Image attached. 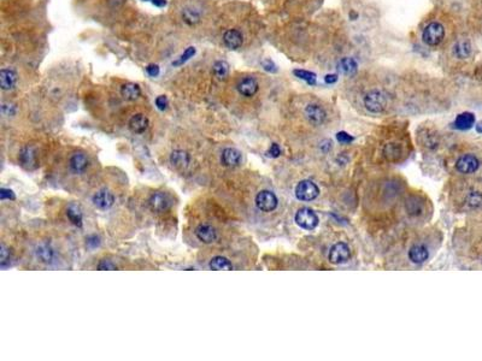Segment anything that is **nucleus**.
<instances>
[{
    "mask_svg": "<svg viewBox=\"0 0 482 361\" xmlns=\"http://www.w3.org/2000/svg\"><path fill=\"white\" fill-rule=\"evenodd\" d=\"M280 154H281V148L279 147L278 143H272L268 151V156L272 158H278Z\"/></svg>",
    "mask_w": 482,
    "mask_h": 361,
    "instance_id": "c9c22d12",
    "label": "nucleus"
},
{
    "mask_svg": "<svg viewBox=\"0 0 482 361\" xmlns=\"http://www.w3.org/2000/svg\"><path fill=\"white\" fill-rule=\"evenodd\" d=\"M130 131L134 134H143L149 128V118L143 114H136L129 119L128 123Z\"/></svg>",
    "mask_w": 482,
    "mask_h": 361,
    "instance_id": "dca6fc26",
    "label": "nucleus"
},
{
    "mask_svg": "<svg viewBox=\"0 0 482 361\" xmlns=\"http://www.w3.org/2000/svg\"><path fill=\"white\" fill-rule=\"evenodd\" d=\"M324 81H326L328 85H332V83H335L337 81V76L336 75H327L324 77Z\"/></svg>",
    "mask_w": 482,
    "mask_h": 361,
    "instance_id": "a19ab883",
    "label": "nucleus"
},
{
    "mask_svg": "<svg viewBox=\"0 0 482 361\" xmlns=\"http://www.w3.org/2000/svg\"><path fill=\"white\" fill-rule=\"evenodd\" d=\"M17 81V75L14 70L11 69H3L0 71V86H2L3 90H10L12 89Z\"/></svg>",
    "mask_w": 482,
    "mask_h": 361,
    "instance_id": "a211bd4d",
    "label": "nucleus"
},
{
    "mask_svg": "<svg viewBox=\"0 0 482 361\" xmlns=\"http://www.w3.org/2000/svg\"><path fill=\"white\" fill-rule=\"evenodd\" d=\"M221 162L227 167H236L241 163V153L235 148H226L222 152Z\"/></svg>",
    "mask_w": 482,
    "mask_h": 361,
    "instance_id": "4468645a",
    "label": "nucleus"
},
{
    "mask_svg": "<svg viewBox=\"0 0 482 361\" xmlns=\"http://www.w3.org/2000/svg\"><path fill=\"white\" fill-rule=\"evenodd\" d=\"M195 236L202 243L210 244L217 240V231L210 224H200L195 229Z\"/></svg>",
    "mask_w": 482,
    "mask_h": 361,
    "instance_id": "9d476101",
    "label": "nucleus"
},
{
    "mask_svg": "<svg viewBox=\"0 0 482 361\" xmlns=\"http://www.w3.org/2000/svg\"><path fill=\"white\" fill-rule=\"evenodd\" d=\"M258 82H257V80L253 79V77H245V79H243L237 83V90H239V93L241 95L247 96V98L255 95L256 93L258 92Z\"/></svg>",
    "mask_w": 482,
    "mask_h": 361,
    "instance_id": "ddd939ff",
    "label": "nucleus"
},
{
    "mask_svg": "<svg viewBox=\"0 0 482 361\" xmlns=\"http://www.w3.org/2000/svg\"><path fill=\"white\" fill-rule=\"evenodd\" d=\"M170 162H171V164L176 169L183 170L186 169V167H188L189 164H191V156H189L186 151L176 150L174 151L171 156H170Z\"/></svg>",
    "mask_w": 482,
    "mask_h": 361,
    "instance_id": "f3484780",
    "label": "nucleus"
},
{
    "mask_svg": "<svg viewBox=\"0 0 482 361\" xmlns=\"http://www.w3.org/2000/svg\"><path fill=\"white\" fill-rule=\"evenodd\" d=\"M117 269V267H116L115 264H112L110 260H101L100 263L98 264V270H116Z\"/></svg>",
    "mask_w": 482,
    "mask_h": 361,
    "instance_id": "f704fd0d",
    "label": "nucleus"
},
{
    "mask_svg": "<svg viewBox=\"0 0 482 361\" xmlns=\"http://www.w3.org/2000/svg\"><path fill=\"white\" fill-rule=\"evenodd\" d=\"M209 266H210L211 270H215V271L233 270V265H231V263L229 262V260H228L227 258L221 257V256L212 258L210 264H209Z\"/></svg>",
    "mask_w": 482,
    "mask_h": 361,
    "instance_id": "a878e982",
    "label": "nucleus"
},
{
    "mask_svg": "<svg viewBox=\"0 0 482 361\" xmlns=\"http://www.w3.org/2000/svg\"><path fill=\"white\" fill-rule=\"evenodd\" d=\"M66 215L67 218H69V221L72 222V224L75 225V227H82V212L79 206L75 204L70 205L66 209Z\"/></svg>",
    "mask_w": 482,
    "mask_h": 361,
    "instance_id": "b1692460",
    "label": "nucleus"
},
{
    "mask_svg": "<svg viewBox=\"0 0 482 361\" xmlns=\"http://www.w3.org/2000/svg\"><path fill=\"white\" fill-rule=\"evenodd\" d=\"M318 187L311 181H301L295 188V195L301 201H311L318 196Z\"/></svg>",
    "mask_w": 482,
    "mask_h": 361,
    "instance_id": "7ed1b4c3",
    "label": "nucleus"
},
{
    "mask_svg": "<svg viewBox=\"0 0 482 361\" xmlns=\"http://www.w3.org/2000/svg\"><path fill=\"white\" fill-rule=\"evenodd\" d=\"M93 204L99 209H109L115 204V196L110 190L100 189L93 196Z\"/></svg>",
    "mask_w": 482,
    "mask_h": 361,
    "instance_id": "1a4fd4ad",
    "label": "nucleus"
},
{
    "mask_svg": "<svg viewBox=\"0 0 482 361\" xmlns=\"http://www.w3.org/2000/svg\"><path fill=\"white\" fill-rule=\"evenodd\" d=\"M480 166V162L475 156L472 154H465L462 156L456 163V167L459 172L462 173H472L475 172Z\"/></svg>",
    "mask_w": 482,
    "mask_h": 361,
    "instance_id": "0eeeda50",
    "label": "nucleus"
},
{
    "mask_svg": "<svg viewBox=\"0 0 482 361\" xmlns=\"http://www.w3.org/2000/svg\"><path fill=\"white\" fill-rule=\"evenodd\" d=\"M337 69L345 75H353L357 71V62L353 58H342L337 64Z\"/></svg>",
    "mask_w": 482,
    "mask_h": 361,
    "instance_id": "393cba45",
    "label": "nucleus"
},
{
    "mask_svg": "<svg viewBox=\"0 0 482 361\" xmlns=\"http://www.w3.org/2000/svg\"><path fill=\"white\" fill-rule=\"evenodd\" d=\"M87 244H88L89 247H96V246H99V238L96 237V236H91V237H88V241H87Z\"/></svg>",
    "mask_w": 482,
    "mask_h": 361,
    "instance_id": "ea45409f",
    "label": "nucleus"
},
{
    "mask_svg": "<svg viewBox=\"0 0 482 361\" xmlns=\"http://www.w3.org/2000/svg\"><path fill=\"white\" fill-rule=\"evenodd\" d=\"M350 16H351V17L355 19L357 17V14H355V12H351V14H350Z\"/></svg>",
    "mask_w": 482,
    "mask_h": 361,
    "instance_id": "c03bdc74",
    "label": "nucleus"
},
{
    "mask_svg": "<svg viewBox=\"0 0 482 361\" xmlns=\"http://www.w3.org/2000/svg\"><path fill=\"white\" fill-rule=\"evenodd\" d=\"M428 249L422 244H416L410 249L409 258L410 260L415 264H422L428 259Z\"/></svg>",
    "mask_w": 482,
    "mask_h": 361,
    "instance_id": "aec40b11",
    "label": "nucleus"
},
{
    "mask_svg": "<svg viewBox=\"0 0 482 361\" xmlns=\"http://www.w3.org/2000/svg\"><path fill=\"white\" fill-rule=\"evenodd\" d=\"M336 137H337V140H339L340 142H342V143H350L353 140V137L350 136V135L347 133H345V131H340V133L337 134Z\"/></svg>",
    "mask_w": 482,
    "mask_h": 361,
    "instance_id": "e433bc0d",
    "label": "nucleus"
},
{
    "mask_svg": "<svg viewBox=\"0 0 482 361\" xmlns=\"http://www.w3.org/2000/svg\"><path fill=\"white\" fill-rule=\"evenodd\" d=\"M149 206L153 212L160 213V212L166 211L169 207V199L164 193L157 192L153 193L149 199Z\"/></svg>",
    "mask_w": 482,
    "mask_h": 361,
    "instance_id": "9b49d317",
    "label": "nucleus"
},
{
    "mask_svg": "<svg viewBox=\"0 0 482 361\" xmlns=\"http://www.w3.org/2000/svg\"><path fill=\"white\" fill-rule=\"evenodd\" d=\"M256 205L260 211L271 212L278 207V198L270 190H262L256 196Z\"/></svg>",
    "mask_w": 482,
    "mask_h": 361,
    "instance_id": "39448f33",
    "label": "nucleus"
},
{
    "mask_svg": "<svg viewBox=\"0 0 482 361\" xmlns=\"http://www.w3.org/2000/svg\"><path fill=\"white\" fill-rule=\"evenodd\" d=\"M194 52H195L194 47H188L187 50L185 51V53H183L182 56L180 57L178 60H176V62L173 63V65H181L182 63H185L186 60H188L189 58H191V57L193 56V54H194Z\"/></svg>",
    "mask_w": 482,
    "mask_h": 361,
    "instance_id": "c756f323",
    "label": "nucleus"
},
{
    "mask_svg": "<svg viewBox=\"0 0 482 361\" xmlns=\"http://www.w3.org/2000/svg\"><path fill=\"white\" fill-rule=\"evenodd\" d=\"M152 3L157 6H164V5H165V0H152Z\"/></svg>",
    "mask_w": 482,
    "mask_h": 361,
    "instance_id": "79ce46f5",
    "label": "nucleus"
},
{
    "mask_svg": "<svg viewBox=\"0 0 482 361\" xmlns=\"http://www.w3.org/2000/svg\"><path fill=\"white\" fill-rule=\"evenodd\" d=\"M295 222L300 228L306 230H313L318 225V217L310 208L299 209L295 214Z\"/></svg>",
    "mask_w": 482,
    "mask_h": 361,
    "instance_id": "20e7f679",
    "label": "nucleus"
},
{
    "mask_svg": "<svg viewBox=\"0 0 482 361\" xmlns=\"http://www.w3.org/2000/svg\"><path fill=\"white\" fill-rule=\"evenodd\" d=\"M475 123V116L470 114V112H464V114H461L456 118L455 121V127L457 129H461V130H467V129H470L472 125Z\"/></svg>",
    "mask_w": 482,
    "mask_h": 361,
    "instance_id": "4be33fe9",
    "label": "nucleus"
},
{
    "mask_svg": "<svg viewBox=\"0 0 482 361\" xmlns=\"http://www.w3.org/2000/svg\"><path fill=\"white\" fill-rule=\"evenodd\" d=\"M146 71L150 76L156 77V76H158V74H159V67L158 65H153L152 64V65H149L146 67Z\"/></svg>",
    "mask_w": 482,
    "mask_h": 361,
    "instance_id": "58836bf2",
    "label": "nucleus"
},
{
    "mask_svg": "<svg viewBox=\"0 0 482 361\" xmlns=\"http://www.w3.org/2000/svg\"><path fill=\"white\" fill-rule=\"evenodd\" d=\"M476 129H477V131H478V133H482V124H481V125H478V127H477Z\"/></svg>",
    "mask_w": 482,
    "mask_h": 361,
    "instance_id": "37998d69",
    "label": "nucleus"
},
{
    "mask_svg": "<svg viewBox=\"0 0 482 361\" xmlns=\"http://www.w3.org/2000/svg\"><path fill=\"white\" fill-rule=\"evenodd\" d=\"M305 116H306L307 121L314 125H321L324 123L327 118V114L323 107H321L317 104H310L305 109Z\"/></svg>",
    "mask_w": 482,
    "mask_h": 361,
    "instance_id": "6e6552de",
    "label": "nucleus"
},
{
    "mask_svg": "<svg viewBox=\"0 0 482 361\" xmlns=\"http://www.w3.org/2000/svg\"><path fill=\"white\" fill-rule=\"evenodd\" d=\"M156 106L157 107H158L160 111H165L166 107H168V105H169V102H168V99H166V96H164V95H159L158 98L156 99Z\"/></svg>",
    "mask_w": 482,
    "mask_h": 361,
    "instance_id": "2f4dec72",
    "label": "nucleus"
},
{
    "mask_svg": "<svg viewBox=\"0 0 482 361\" xmlns=\"http://www.w3.org/2000/svg\"><path fill=\"white\" fill-rule=\"evenodd\" d=\"M9 258H10V250L4 246V244H2V247H0V259H2V266L5 265V263L8 262Z\"/></svg>",
    "mask_w": 482,
    "mask_h": 361,
    "instance_id": "72a5a7b5",
    "label": "nucleus"
},
{
    "mask_svg": "<svg viewBox=\"0 0 482 361\" xmlns=\"http://www.w3.org/2000/svg\"><path fill=\"white\" fill-rule=\"evenodd\" d=\"M0 199L4 201V200H15V194L11 189H5L3 188L0 190Z\"/></svg>",
    "mask_w": 482,
    "mask_h": 361,
    "instance_id": "473e14b6",
    "label": "nucleus"
},
{
    "mask_svg": "<svg viewBox=\"0 0 482 361\" xmlns=\"http://www.w3.org/2000/svg\"><path fill=\"white\" fill-rule=\"evenodd\" d=\"M453 53L459 59H467L471 53V45L468 40H461L453 47Z\"/></svg>",
    "mask_w": 482,
    "mask_h": 361,
    "instance_id": "5701e85b",
    "label": "nucleus"
},
{
    "mask_svg": "<svg viewBox=\"0 0 482 361\" xmlns=\"http://www.w3.org/2000/svg\"><path fill=\"white\" fill-rule=\"evenodd\" d=\"M263 66H264V69L266 70V71H270V73H275L276 70H278L276 69L275 64L272 63L270 59L264 60V62H263Z\"/></svg>",
    "mask_w": 482,
    "mask_h": 361,
    "instance_id": "4c0bfd02",
    "label": "nucleus"
},
{
    "mask_svg": "<svg viewBox=\"0 0 482 361\" xmlns=\"http://www.w3.org/2000/svg\"><path fill=\"white\" fill-rule=\"evenodd\" d=\"M443 37H445V29L443 25L440 24L439 22H432L424 28L422 39L428 46L435 47L441 43Z\"/></svg>",
    "mask_w": 482,
    "mask_h": 361,
    "instance_id": "f257e3e1",
    "label": "nucleus"
},
{
    "mask_svg": "<svg viewBox=\"0 0 482 361\" xmlns=\"http://www.w3.org/2000/svg\"><path fill=\"white\" fill-rule=\"evenodd\" d=\"M351 257V252H350V248L346 243L339 242L336 244H334L329 252V260L332 264H335V265H339V264H343L346 263L347 260L350 259Z\"/></svg>",
    "mask_w": 482,
    "mask_h": 361,
    "instance_id": "423d86ee",
    "label": "nucleus"
},
{
    "mask_svg": "<svg viewBox=\"0 0 482 361\" xmlns=\"http://www.w3.org/2000/svg\"><path fill=\"white\" fill-rule=\"evenodd\" d=\"M228 71H229V66L223 60H218L214 65V74L218 80H226L228 76Z\"/></svg>",
    "mask_w": 482,
    "mask_h": 361,
    "instance_id": "cd10ccee",
    "label": "nucleus"
},
{
    "mask_svg": "<svg viewBox=\"0 0 482 361\" xmlns=\"http://www.w3.org/2000/svg\"><path fill=\"white\" fill-rule=\"evenodd\" d=\"M294 75L306 81L308 85H315L316 83V75L314 73L306 71V70H294Z\"/></svg>",
    "mask_w": 482,
    "mask_h": 361,
    "instance_id": "c85d7f7f",
    "label": "nucleus"
},
{
    "mask_svg": "<svg viewBox=\"0 0 482 361\" xmlns=\"http://www.w3.org/2000/svg\"><path fill=\"white\" fill-rule=\"evenodd\" d=\"M364 106L372 114H380L387 106V99L380 90H371L365 95Z\"/></svg>",
    "mask_w": 482,
    "mask_h": 361,
    "instance_id": "f03ea898",
    "label": "nucleus"
},
{
    "mask_svg": "<svg viewBox=\"0 0 482 361\" xmlns=\"http://www.w3.org/2000/svg\"><path fill=\"white\" fill-rule=\"evenodd\" d=\"M35 253H37L38 259L40 260V262L46 263V264L52 263L53 257H54V252H53L52 247H51L50 244H47V243L39 244L38 248H37V252H35Z\"/></svg>",
    "mask_w": 482,
    "mask_h": 361,
    "instance_id": "412c9836",
    "label": "nucleus"
},
{
    "mask_svg": "<svg viewBox=\"0 0 482 361\" xmlns=\"http://www.w3.org/2000/svg\"><path fill=\"white\" fill-rule=\"evenodd\" d=\"M223 43L229 50H237L243 45V34L237 29H228L223 34Z\"/></svg>",
    "mask_w": 482,
    "mask_h": 361,
    "instance_id": "f8f14e48",
    "label": "nucleus"
},
{
    "mask_svg": "<svg viewBox=\"0 0 482 361\" xmlns=\"http://www.w3.org/2000/svg\"><path fill=\"white\" fill-rule=\"evenodd\" d=\"M70 169L75 173H82L86 171V169L89 165V160L85 153L77 152L74 153L73 157L69 160Z\"/></svg>",
    "mask_w": 482,
    "mask_h": 361,
    "instance_id": "2eb2a0df",
    "label": "nucleus"
},
{
    "mask_svg": "<svg viewBox=\"0 0 482 361\" xmlns=\"http://www.w3.org/2000/svg\"><path fill=\"white\" fill-rule=\"evenodd\" d=\"M121 95L128 101H134L141 95V89L136 83H125L121 87Z\"/></svg>",
    "mask_w": 482,
    "mask_h": 361,
    "instance_id": "6ab92c4d",
    "label": "nucleus"
},
{
    "mask_svg": "<svg viewBox=\"0 0 482 361\" xmlns=\"http://www.w3.org/2000/svg\"><path fill=\"white\" fill-rule=\"evenodd\" d=\"M183 18H185V21L187 22V23L193 24L199 19V15L195 11H192V10H186V11L183 12Z\"/></svg>",
    "mask_w": 482,
    "mask_h": 361,
    "instance_id": "7c9ffc66",
    "label": "nucleus"
},
{
    "mask_svg": "<svg viewBox=\"0 0 482 361\" xmlns=\"http://www.w3.org/2000/svg\"><path fill=\"white\" fill-rule=\"evenodd\" d=\"M19 160H21L22 165L30 167L33 164H35V152L33 148L25 147L21 151L19 154Z\"/></svg>",
    "mask_w": 482,
    "mask_h": 361,
    "instance_id": "bb28decb",
    "label": "nucleus"
}]
</instances>
